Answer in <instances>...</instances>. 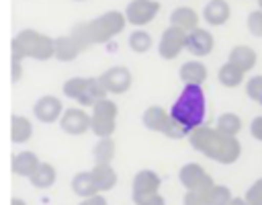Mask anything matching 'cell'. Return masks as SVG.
Listing matches in <instances>:
<instances>
[{
	"instance_id": "obj_1",
	"label": "cell",
	"mask_w": 262,
	"mask_h": 205,
	"mask_svg": "<svg viewBox=\"0 0 262 205\" xmlns=\"http://www.w3.org/2000/svg\"><path fill=\"white\" fill-rule=\"evenodd\" d=\"M188 144L192 150L201 152L209 160H215L219 164H233L242 156V144L239 139L231 135H223L217 127L201 125L188 133Z\"/></svg>"
},
{
	"instance_id": "obj_2",
	"label": "cell",
	"mask_w": 262,
	"mask_h": 205,
	"mask_svg": "<svg viewBox=\"0 0 262 205\" xmlns=\"http://www.w3.org/2000/svg\"><path fill=\"white\" fill-rule=\"evenodd\" d=\"M127 25V18H125V12H119V10H108L88 23H80L76 25L70 35L74 37V41L78 43L80 51L88 49L90 45L94 43H104L108 41L111 37L119 35Z\"/></svg>"
},
{
	"instance_id": "obj_3",
	"label": "cell",
	"mask_w": 262,
	"mask_h": 205,
	"mask_svg": "<svg viewBox=\"0 0 262 205\" xmlns=\"http://www.w3.org/2000/svg\"><path fill=\"white\" fill-rule=\"evenodd\" d=\"M172 119L186 131L190 133L192 129L205 125V94L203 88L196 84H186L178 98L170 107Z\"/></svg>"
},
{
	"instance_id": "obj_4",
	"label": "cell",
	"mask_w": 262,
	"mask_h": 205,
	"mask_svg": "<svg viewBox=\"0 0 262 205\" xmlns=\"http://www.w3.org/2000/svg\"><path fill=\"white\" fill-rule=\"evenodd\" d=\"M10 49H16L23 57L45 61L49 57H55V39H51L39 31H33V29H23L12 39Z\"/></svg>"
},
{
	"instance_id": "obj_5",
	"label": "cell",
	"mask_w": 262,
	"mask_h": 205,
	"mask_svg": "<svg viewBox=\"0 0 262 205\" xmlns=\"http://www.w3.org/2000/svg\"><path fill=\"white\" fill-rule=\"evenodd\" d=\"M141 123L145 129L149 131H158V133H164L172 139H180V137H188V133L172 119L170 111H166L164 107L160 105H151L143 111L141 115Z\"/></svg>"
},
{
	"instance_id": "obj_6",
	"label": "cell",
	"mask_w": 262,
	"mask_h": 205,
	"mask_svg": "<svg viewBox=\"0 0 262 205\" xmlns=\"http://www.w3.org/2000/svg\"><path fill=\"white\" fill-rule=\"evenodd\" d=\"M117 115H119V109L113 100L104 98V100L96 102L90 113V121H92L90 131L96 137H111L117 129Z\"/></svg>"
},
{
	"instance_id": "obj_7",
	"label": "cell",
	"mask_w": 262,
	"mask_h": 205,
	"mask_svg": "<svg viewBox=\"0 0 262 205\" xmlns=\"http://www.w3.org/2000/svg\"><path fill=\"white\" fill-rule=\"evenodd\" d=\"M178 180L182 182V187L186 191H192V193H209L213 187H215V180L213 176L196 162H186L180 166L178 170Z\"/></svg>"
},
{
	"instance_id": "obj_8",
	"label": "cell",
	"mask_w": 262,
	"mask_h": 205,
	"mask_svg": "<svg viewBox=\"0 0 262 205\" xmlns=\"http://www.w3.org/2000/svg\"><path fill=\"white\" fill-rule=\"evenodd\" d=\"M186 41H188V33L170 25L168 29H164L160 43H158V53L164 59H174L182 49H186Z\"/></svg>"
},
{
	"instance_id": "obj_9",
	"label": "cell",
	"mask_w": 262,
	"mask_h": 205,
	"mask_svg": "<svg viewBox=\"0 0 262 205\" xmlns=\"http://www.w3.org/2000/svg\"><path fill=\"white\" fill-rule=\"evenodd\" d=\"M162 187V178L158 172L154 170H139L133 176V184H131V195H133V203H139L147 197H154L160 193Z\"/></svg>"
},
{
	"instance_id": "obj_10",
	"label": "cell",
	"mask_w": 262,
	"mask_h": 205,
	"mask_svg": "<svg viewBox=\"0 0 262 205\" xmlns=\"http://www.w3.org/2000/svg\"><path fill=\"white\" fill-rule=\"evenodd\" d=\"M160 10V2L158 0H131L125 8V18L131 25L143 27L149 20H154V16Z\"/></svg>"
},
{
	"instance_id": "obj_11",
	"label": "cell",
	"mask_w": 262,
	"mask_h": 205,
	"mask_svg": "<svg viewBox=\"0 0 262 205\" xmlns=\"http://www.w3.org/2000/svg\"><path fill=\"white\" fill-rule=\"evenodd\" d=\"M92 121H90V115L80 109V107H70L63 111L61 119H59V127L63 133L68 135H82L90 129Z\"/></svg>"
},
{
	"instance_id": "obj_12",
	"label": "cell",
	"mask_w": 262,
	"mask_h": 205,
	"mask_svg": "<svg viewBox=\"0 0 262 205\" xmlns=\"http://www.w3.org/2000/svg\"><path fill=\"white\" fill-rule=\"evenodd\" d=\"M100 80L111 94H123L131 86V72L125 66H113L100 74Z\"/></svg>"
},
{
	"instance_id": "obj_13",
	"label": "cell",
	"mask_w": 262,
	"mask_h": 205,
	"mask_svg": "<svg viewBox=\"0 0 262 205\" xmlns=\"http://www.w3.org/2000/svg\"><path fill=\"white\" fill-rule=\"evenodd\" d=\"M33 113L41 123H55L63 115V105L57 96L45 94V96L37 98V102L33 105Z\"/></svg>"
},
{
	"instance_id": "obj_14",
	"label": "cell",
	"mask_w": 262,
	"mask_h": 205,
	"mask_svg": "<svg viewBox=\"0 0 262 205\" xmlns=\"http://www.w3.org/2000/svg\"><path fill=\"white\" fill-rule=\"evenodd\" d=\"M213 47H215V39H213V35H211L207 29L199 27V29H194V31L188 33L186 51H188L190 55H194V57H205V55H209V53L213 51Z\"/></svg>"
},
{
	"instance_id": "obj_15",
	"label": "cell",
	"mask_w": 262,
	"mask_h": 205,
	"mask_svg": "<svg viewBox=\"0 0 262 205\" xmlns=\"http://www.w3.org/2000/svg\"><path fill=\"white\" fill-rule=\"evenodd\" d=\"M39 166H41V160H39V156H37L35 152H31V150H23V152L14 154V156H12V164H10L12 172H14L16 176H23V178H31V176L37 172Z\"/></svg>"
},
{
	"instance_id": "obj_16",
	"label": "cell",
	"mask_w": 262,
	"mask_h": 205,
	"mask_svg": "<svg viewBox=\"0 0 262 205\" xmlns=\"http://www.w3.org/2000/svg\"><path fill=\"white\" fill-rule=\"evenodd\" d=\"M229 16H231V8L225 0H209L203 6V18L207 20V25H213V27L225 25Z\"/></svg>"
},
{
	"instance_id": "obj_17",
	"label": "cell",
	"mask_w": 262,
	"mask_h": 205,
	"mask_svg": "<svg viewBox=\"0 0 262 205\" xmlns=\"http://www.w3.org/2000/svg\"><path fill=\"white\" fill-rule=\"evenodd\" d=\"M106 94H108V90L104 88V84H102L100 76H98V78H94V76H92V78H88L86 88H84L82 96L78 98V105H80V107H94L96 102L104 100V98H106Z\"/></svg>"
},
{
	"instance_id": "obj_18",
	"label": "cell",
	"mask_w": 262,
	"mask_h": 205,
	"mask_svg": "<svg viewBox=\"0 0 262 205\" xmlns=\"http://www.w3.org/2000/svg\"><path fill=\"white\" fill-rule=\"evenodd\" d=\"M178 76L180 80L186 84H196L201 86L205 80H207V66L203 61H196V59H190V61H184L178 70Z\"/></svg>"
},
{
	"instance_id": "obj_19",
	"label": "cell",
	"mask_w": 262,
	"mask_h": 205,
	"mask_svg": "<svg viewBox=\"0 0 262 205\" xmlns=\"http://www.w3.org/2000/svg\"><path fill=\"white\" fill-rule=\"evenodd\" d=\"M72 191L80 197V199H88V197H94V195H100L96 182H94V176L92 172H76L72 176V182H70Z\"/></svg>"
},
{
	"instance_id": "obj_20",
	"label": "cell",
	"mask_w": 262,
	"mask_h": 205,
	"mask_svg": "<svg viewBox=\"0 0 262 205\" xmlns=\"http://www.w3.org/2000/svg\"><path fill=\"white\" fill-rule=\"evenodd\" d=\"M170 25L190 33V31L199 29V14L190 6H178L170 12Z\"/></svg>"
},
{
	"instance_id": "obj_21",
	"label": "cell",
	"mask_w": 262,
	"mask_h": 205,
	"mask_svg": "<svg viewBox=\"0 0 262 205\" xmlns=\"http://www.w3.org/2000/svg\"><path fill=\"white\" fill-rule=\"evenodd\" d=\"M227 57H229L227 61H231L233 66H237L242 72L252 70V68L256 66V61H258V53H256L250 45H235V47L229 51Z\"/></svg>"
},
{
	"instance_id": "obj_22",
	"label": "cell",
	"mask_w": 262,
	"mask_h": 205,
	"mask_svg": "<svg viewBox=\"0 0 262 205\" xmlns=\"http://www.w3.org/2000/svg\"><path fill=\"white\" fill-rule=\"evenodd\" d=\"M33 135V123L25 115H12L10 117V139L14 144H25Z\"/></svg>"
},
{
	"instance_id": "obj_23",
	"label": "cell",
	"mask_w": 262,
	"mask_h": 205,
	"mask_svg": "<svg viewBox=\"0 0 262 205\" xmlns=\"http://www.w3.org/2000/svg\"><path fill=\"white\" fill-rule=\"evenodd\" d=\"M90 172H92L94 182H96L100 193H106L117 184V172L111 164H94V168Z\"/></svg>"
},
{
	"instance_id": "obj_24",
	"label": "cell",
	"mask_w": 262,
	"mask_h": 205,
	"mask_svg": "<svg viewBox=\"0 0 262 205\" xmlns=\"http://www.w3.org/2000/svg\"><path fill=\"white\" fill-rule=\"evenodd\" d=\"M80 53L78 43L74 41L72 35H61L55 39V59L59 61H72Z\"/></svg>"
},
{
	"instance_id": "obj_25",
	"label": "cell",
	"mask_w": 262,
	"mask_h": 205,
	"mask_svg": "<svg viewBox=\"0 0 262 205\" xmlns=\"http://www.w3.org/2000/svg\"><path fill=\"white\" fill-rule=\"evenodd\" d=\"M244 74H246V72H242L237 66H233L231 61H225V64L219 68L217 78H219V82H221L225 88H235V86H239V84L244 82Z\"/></svg>"
},
{
	"instance_id": "obj_26",
	"label": "cell",
	"mask_w": 262,
	"mask_h": 205,
	"mask_svg": "<svg viewBox=\"0 0 262 205\" xmlns=\"http://www.w3.org/2000/svg\"><path fill=\"white\" fill-rule=\"evenodd\" d=\"M57 178V172H55V166L49 164V162H41V166L37 168V172L29 178L31 184L35 189H49Z\"/></svg>"
},
{
	"instance_id": "obj_27",
	"label": "cell",
	"mask_w": 262,
	"mask_h": 205,
	"mask_svg": "<svg viewBox=\"0 0 262 205\" xmlns=\"http://www.w3.org/2000/svg\"><path fill=\"white\" fill-rule=\"evenodd\" d=\"M115 141L111 137H100L94 148H92V156H94V164H111L115 158Z\"/></svg>"
},
{
	"instance_id": "obj_28",
	"label": "cell",
	"mask_w": 262,
	"mask_h": 205,
	"mask_svg": "<svg viewBox=\"0 0 262 205\" xmlns=\"http://www.w3.org/2000/svg\"><path fill=\"white\" fill-rule=\"evenodd\" d=\"M215 127H217L223 135H231V137H235V135L242 131V119H239V115L227 111V113H221V115L217 117Z\"/></svg>"
},
{
	"instance_id": "obj_29",
	"label": "cell",
	"mask_w": 262,
	"mask_h": 205,
	"mask_svg": "<svg viewBox=\"0 0 262 205\" xmlns=\"http://www.w3.org/2000/svg\"><path fill=\"white\" fill-rule=\"evenodd\" d=\"M129 49L131 51H135V53H145V51H149V47H151V35L147 33V31H143V29H137V31H133L131 35H129Z\"/></svg>"
},
{
	"instance_id": "obj_30",
	"label": "cell",
	"mask_w": 262,
	"mask_h": 205,
	"mask_svg": "<svg viewBox=\"0 0 262 205\" xmlns=\"http://www.w3.org/2000/svg\"><path fill=\"white\" fill-rule=\"evenodd\" d=\"M86 82H88V78H82V76H76V78L66 80V82H63V94H66L68 98H72V100L78 102V98L82 96V92H84V88H86Z\"/></svg>"
},
{
	"instance_id": "obj_31",
	"label": "cell",
	"mask_w": 262,
	"mask_h": 205,
	"mask_svg": "<svg viewBox=\"0 0 262 205\" xmlns=\"http://www.w3.org/2000/svg\"><path fill=\"white\" fill-rule=\"evenodd\" d=\"M207 199H209V205H229V201L233 197H231V191L225 184H215L207 193Z\"/></svg>"
},
{
	"instance_id": "obj_32",
	"label": "cell",
	"mask_w": 262,
	"mask_h": 205,
	"mask_svg": "<svg viewBox=\"0 0 262 205\" xmlns=\"http://www.w3.org/2000/svg\"><path fill=\"white\" fill-rule=\"evenodd\" d=\"M246 94L248 98H252L254 102L262 105V76H252L246 82Z\"/></svg>"
},
{
	"instance_id": "obj_33",
	"label": "cell",
	"mask_w": 262,
	"mask_h": 205,
	"mask_svg": "<svg viewBox=\"0 0 262 205\" xmlns=\"http://www.w3.org/2000/svg\"><path fill=\"white\" fill-rule=\"evenodd\" d=\"M244 199L248 201V205H262V178H256V180L248 187Z\"/></svg>"
},
{
	"instance_id": "obj_34",
	"label": "cell",
	"mask_w": 262,
	"mask_h": 205,
	"mask_svg": "<svg viewBox=\"0 0 262 205\" xmlns=\"http://www.w3.org/2000/svg\"><path fill=\"white\" fill-rule=\"evenodd\" d=\"M246 27L248 31L254 35V37H262V10H252L248 14V20H246Z\"/></svg>"
},
{
	"instance_id": "obj_35",
	"label": "cell",
	"mask_w": 262,
	"mask_h": 205,
	"mask_svg": "<svg viewBox=\"0 0 262 205\" xmlns=\"http://www.w3.org/2000/svg\"><path fill=\"white\" fill-rule=\"evenodd\" d=\"M10 78H12V82H18L20 80V76H23V55L16 51V49H10Z\"/></svg>"
},
{
	"instance_id": "obj_36",
	"label": "cell",
	"mask_w": 262,
	"mask_h": 205,
	"mask_svg": "<svg viewBox=\"0 0 262 205\" xmlns=\"http://www.w3.org/2000/svg\"><path fill=\"white\" fill-rule=\"evenodd\" d=\"M182 205H209V199H207L205 193L186 191V193H184V199H182Z\"/></svg>"
},
{
	"instance_id": "obj_37",
	"label": "cell",
	"mask_w": 262,
	"mask_h": 205,
	"mask_svg": "<svg viewBox=\"0 0 262 205\" xmlns=\"http://www.w3.org/2000/svg\"><path fill=\"white\" fill-rule=\"evenodd\" d=\"M250 133H252L254 139L262 141V115H258V117L252 119V123H250Z\"/></svg>"
},
{
	"instance_id": "obj_38",
	"label": "cell",
	"mask_w": 262,
	"mask_h": 205,
	"mask_svg": "<svg viewBox=\"0 0 262 205\" xmlns=\"http://www.w3.org/2000/svg\"><path fill=\"white\" fill-rule=\"evenodd\" d=\"M135 205H166V199L158 193V195L147 197V199H143V201H139V203H135Z\"/></svg>"
},
{
	"instance_id": "obj_39",
	"label": "cell",
	"mask_w": 262,
	"mask_h": 205,
	"mask_svg": "<svg viewBox=\"0 0 262 205\" xmlns=\"http://www.w3.org/2000/svg\"><path fill=\"white\" fill-rule=\"evenodd\" d=\"M78 205H108L106 199L102 195H94V197H88V199H82Z\"/></svg>"
},
{
	"instance_id": "obj_40",
	"label": "cell",
	"mask_w": 262,
	"mask_h": 205,
	"mask_svg": "<svg viewBox=\"0 0 262 205\" xmlns=\"http://www.w3.org/2000/svg\"><path fill=\"white\" fill-rule=\"evenodd\" d=\"M229 205H248V201H246L244 197H233V199L229 201Z\"/></svg>"
},
{
	"instance_id": "obj_41",
	"label": "cell",
	"mask_w": 262,
	"mask_h": 205,
	"mask_svg": "<svg viewBox=\"0 0 262 205\" xmlns=\"http://www.w3.org/2000/svg\"><path fill=\"white\" fill-rule=\"evenodd\" d=\"M10 205H27V201L25 199H18V197H12L10 199Z\"/></svg>"
},
{
	"instance_id": "obj_42",
	"label": "cell",
	"mask_w": 262,
	"mask_h": 205,
	"mask_svg": "<svg viewBox=\"0 0 262 205\" xmlns=\"http://www.w3.org/2000/svg\"><path fill=\"white\" fill-rule=\"evenodd\" d=\"M258 8H260V10H262V0H258Z\"/></svg>"
},
{
	"instance_id": "obj_43",
	"label": "cell",
	"mask_w": 262,
	"mask_h": 205,
	"mask_svg": "<svg viewBox=\"0 0 262 205\" xmlns=\"http://www.w3.org/2000/svg\"><path fill=\"white\" fill-rule=\"evenodd\" d=\"M76 2H82V0H76Z\"/></svg>"
}]
</instances>
